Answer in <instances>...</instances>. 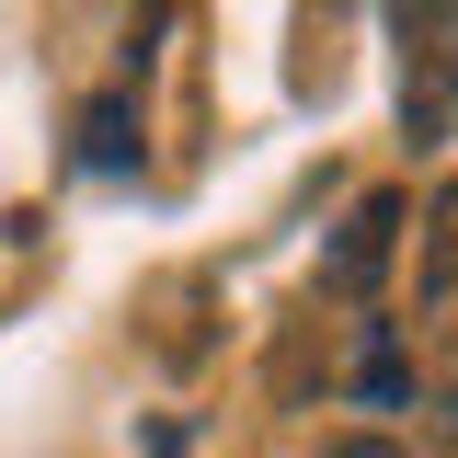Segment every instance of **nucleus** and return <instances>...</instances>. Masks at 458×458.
<instances>
[{
  "mask_svg": "<svg viewBox=\"0 0 458 458\" xmlns=\"http://www.w3.org/2000/svg\"><path fill=\"white\" fill-rule=\"evenodd\" d=\"M401 229H412V207H401L390 183H378V195H355L344 229H333V252H321V286H333V298H378V276L401 264Z\"/></svg>",
  "mask_w": 458,
  "mask_h": 458,
  "instance_id": "nucleus-1",
  "label": "nucleus"
},
{
  "mask_svg": "<svg viewBox=\"0 0 458 458\" xmlns=\"http://www.w3.org/2000/svg\"><path fill=\"white\" fill-rule=\"evenodd\" d=\"M321 458H412V447H401V436H333Z\"/></svg>",
  "mask_w": 458,
  "mask_h": 458,
  "instance_id": "nucleus-5",
  "label": "nucleus"
},
{
  "mask_svg": "<svg viewBox=\"0 0 458 458\" xmlns=\"http://www.w3.org/2000/svg\"><path fill=\"white\" fill-rule=\"evenodd\" d=\"M436 458H458V378H447V401H436Z\"/></svg>",
  "mask_w": 458,
  "mask_h": 458,
  "instance_id": "nucleus-6",
  "label": "nucleus"
},
{
  "mask_svg": "<svg viewBox=\"0 0 458 458\" xmlns=\"http://www.w3.org/2000/svg\"><path fill=\"white\" fill-rule=\"evenodd\" d=\"M81 172H138V92H92L81 104Z\"/></svg>",
  "mask_w": 458,
  "mask_h": 458,
  "instance_id": "nucleus-4",
  "label": "nucleus"
},
{
  "mask_svg": "<svg viewBox=\"0 0 458 458\" xmlns=\"http://www.w3.org/2000/svg\"><path fill=\"white\" fill-rule=\"evenodd\" d=\"M401 126H412V149H436L458 126V57L447 47H412V69H401Z\"/></svg>",
  "mask_w": 458,
  "mask_h": 458,
  "instance_id": "nucleus-2",
  "label": "nucleus"
},
{
  "mask_svg": "<svg viewBox=\"0 0 458 458\" xmlns=\"http://www.w3.org/2000/svg\"><path fill=\"white\" fill-rule=\"evenodd\" d=\"M424 321L458 333V183L424 207Z\"/></svg>",
  "mask_w": 458,
  "mask_h": 458,
  "instance_id": "nucleus-3",
  "label": "nucleus"
}]
</instances>
